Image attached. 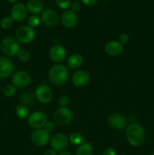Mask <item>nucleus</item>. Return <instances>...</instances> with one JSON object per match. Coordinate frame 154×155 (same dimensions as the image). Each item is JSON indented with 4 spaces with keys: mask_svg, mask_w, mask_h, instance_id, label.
Masks as SVG:
<instances>
[{
    "mask_svg": "<svg viewBox=\"0 0 154 155\" xmlns=\"http://www.w3.org/2000/svg\"><path fill=\"white\" fill-rule=\"evenodd\" d=\"M0 43H1V40H0Z\"/></svg>",
    "mask_w": 154,
    "mask_h": 155,
    "instance_id": "nucleus-41",
    "label": "nucleus"
},
{
    "mask_svg": "<svg viewBox=\"0 0 154 155\" xmlns=\"http://www.w3.org/2000/svg\"><path fill=\"white\" fill-rule=\"evenodd\" d=\"M66 55V51L60 44H54L49 50V58L53 62L60 64L64 61Z\"/></svg>",
    "mask_w": 154,
    "mask_h": 155,
    "instance_id": "nucleus-10",
    "label": "nucleus"
},
{
    "mask_svg": "<svg viewBox=\"0 0 154 155\" xmlns=\"http://www.w3.org/2000/svg\"><path fill=\"white\" fill-rule=\"evenodd\" d=\"M48 79L54 86H63L69 79V70L67 67L60 64L53 65L48 71Z\"/></svg>",
    "mask_w": 154,
    "mask_h": 155,
    "instance_id": "nucleus-2",
    "label": "nucleus"
},
{
    "mask_svg": "<svg viewBox=\"0 0 154 155\" xmlns=\"http://www.w3.org/2000/svg\"><path fill=\"white\" fill-rule=\"evenodd\" d=\"M59 155H72L71 153H69V151H61V152H60V154Z\"/></svg>",
    "mask_w": 154,
    "mask_h": 155,
    "instance_id": "nucleus-37",
    "label": "nucleus"
},
{
    "mask_svg": "<svg viewBox=\"0 0 154 155\" xmlns=\"http://www.w3.org/2000/svg\"><path fill=\"white\" fill-rule=\"evenodd\" d=\"M59 17L57 12L51 8L45 9L41 14V21L47 27H54L57 24Z\"/></svg>",
    "mask_w": 154,
    "mask_h": 155,
    "instance_id": "nucleus-12",
    "label": "nucleus"
},
{
    "mask_svg": "<svg viewBox=\"0 0 154 155\" xmlns=\"http://www.w3.org/2000/svg\"><path fill=\"white\" fill-rule=\"evenodd\" d=\"M81 1L85 5L88 6V7L95 6L97 4V2H98V0H81Z\"/></svg>",
    "mask_w": 154,
    "mask_h": 155,
    "instance_id": "nucleus-34",
    "label": "nucleus"
},
{
    "mask_svg": "<svg viewBox=\"0 0 154 155\" xmlns=\"http://www.w3.org/2000/svg\"><path fill=\"white\" fill-rule=\"evenodd\" d=\"M70 8H71V10H72V12L76 13L77 12H79V11L81 9V4H80V2H79L75 1L73 2H72Z\"/></svg>",
    "mask_w": 154,
    "mask_h": 155,
    "instance_id": "nucleus-33",
    "label": "nucleus"
},
{
    "mask_svg": "<svg viewBox=\"0 0 154 155\" xmlns=\"http://www.w3.org/2000/svg\"><path fill=\"white\" fill-rule=\"evenodd\" d=\"M151 155H154V152H153V153H152V154H151Z\"/></svg>",
    "mask_w": 154,
    "mask_h": 155,
    "instance_id": "nucleus-40",
    "label": "nucleus"
},
{
    "mask_svg": "<svg viewBox=\"0 0 154 155\" xmlns=\"http://www.w3.org/2000/svg\"><path fill=\"white\" fill-rule=\"evenodd\" d=\"M108 124L111 128L116 130H120L126 127V118L122 114L119 113L112 114L109 116L107 120Z\"/></svg>",
    "mask_w": 154,
    "mask_h": 155,
    "instance_id": "nucleus-13",
    "label": "nucleus"
},
{
    "mask_svg": "<svg viewBox=\"0 0 154 155\" xmlns=\"http://www.w3.org/2000/svg\"><path fill=\"white\" fill-rule=\"evenodd\" d=\"M43 155H57V151H55L54 150H53L52 148H51V149L46 150Z\"/></svg>",
    "mask_w": 154,
    "mask_h": 155,
    "instance_id": "nucleus-36",
    "label": "nucleus"
},
{
    "mask_svg": "<svg viewBox=\"0 0 154 155\" xmlns=\"http://www.w3.org/2000/svg\"><path fill=\"white\" fill-rule=\"evenodd\" d=\"M36 99L42 104L51 102L53 98V92L46 85H41L36 88L35 91Z\"/></svg>",
    "mask_w": 154,
    "mask_h": 155,
    "instance_id": "nucleus-9",
    "label": "nucleus"
},
{
    "mask_svg": "<svg viewBox=\"0 0 154 155\" xmlns=\"http://www.w3.org/2000/svg\"><path fill=\"white\" fill-rule=\"evenodd\" d=\"M83 64V57L80 54L74 53L68 58L66 61L67 67L70 69L75 70L79 68Z\"/></svg>",
    "mask_w": 154,
    "mask_h": 155,
    "instance_id": "nucleus-19",
    "label": "nucleus"
},
{
    "mask_svg": "<svg viewBox=\"0 0 154 155\" xmlns=\"http://www.w3.org/2000/svg\"><path fill=\"white\" fill-rule=\"evenodd\" d=\"M128 41H129V36H128V34H127L125 33L119 35V38H118V42L122 44V45L128 43Z\"/></svg>",
    "mask_w": 154,
    "mask_h": 155,
    "instance_id": "nucleus-31",
    "label": "nucleus"
},
{
    "mask_svg": "<svg viewBox=\"0 0 154 155\" xmlns=\"http://www.w3.org/2000/svg\"><path fill=\"white\" fill-rule=\"evenodd\" d=\"M15 114H16L17 117L21 120L27 119L30 116V110L28 107L23 104H20L15 109Z\"/></svg>",
    "mask_w": 154,
    "mask_h": 155,
    "instance_id": "nucleus-22",
    "label": "nucleus"
},
{
    "mask_svg": "<svg viewBox=\"0 0 154 155\" xmlns=\"http://www.w3.org/2000/svg\"><path fill=\"white\" fill-rule=\"evenodd\" d=\"M18 58L21 62H24V63H26V62H28L30 59V54L27 50L23 49L20 50L19 52L18 53Z\"/></svg>",
    "mask_w": 154,
    "mask_h": 155,
    "instance_id": "nucleus-28",
    "label": "nucleus"
},
{
    "mask_svg": "<svg viewBox=\"0 0 154 155\" xmlns=\"http://www.w3.org/2000/svg\"><path fill=\"white\" fill-rule=\"evenodd\" d=\"M36 36L34 29L29 26H21L15 31V37L18 42L23 44H29L33 41Z\"/></svg>",
    "mask_w": 154,
    "mask_h": 155,
    "instance_id": "nucleus-4",
    "label": "nucleus"
},
{
    "mask_svg": "<svg viewBox=\"0 0 154 155\" xmlns=\"http://www.w3.org/2000/svg\"><path fill=\"white\" fill-rule=\"evenodd\" d=\"M54 120L57 125L66 126L72 120V113L68 107H60L54 114Z\"/></svg>",
    "mask_w": 154,
    "mask_h": 155,
    "instance_id": "nucleus-5",
    "label": "nucleus"
},
{
    "mask_svg": "<svg viewBox=\"0 0 154 155\" xmlns=\"http://www.w3.org/2000/svg\"><path fill=\"white\" fill-rule=\"evenodd\" d=\"M93 147L88 142H83L76 149V155H92Z\"/></svg>",
    "mask_w": 154,
    "mask_h": 155,
    "instance_id": "nucleus-21",
    "label": "nucleus"
},
{
    "mask_svg": "<svg viewBox=\"0 0 154 155\" xmlns=\"http://www.w3.org/2000/svg\"><path fill=\"white\" fill-rule=\"evenodd\" d=\"M47 123V116L42 111H35L30 114L27 118V124L31 128L39 130L44 127Z\"/></svg>",
    "mask_w": 154,
    "mask_h": 155,
    "instance_id": "nucleus-7",
    "label": "nucleus"
},
{
    "mask_svg": "<svg viewBox=\"0 0 154 155\" xmlns=\"http://www.w3.org/2000/svg\"><path fill=\"white\" fill-rule=\"evenodd\" d=\"M32 142L36 146H45L50 141V135L45 130H35L30 136Z\"/></svg>",
    "mask_w": 154,
    "mask_h": 155,
    "instance_id": "nucleus-11",
    "label": "nucleus"
},
{
    "mask_svg": "<svg viewBox=\"0 0 154 155\" xmlns=\"http://www.w3.org/2000/svg\"><path fill=\"white\" fill-rule=\"evenodd\" d=\"M14 67L11 60L5 57H0V77L8 78L13 74Z\"/></svg>",
    "mask_w": 154,
    "mask_h": 155,
    "instance_id": "nucleus-16",
    "label": "nucleus"
},
{
    "mask_svg": "<svg viewBox=\"0 0 154 155\" xmlns=\"http://www.w3.org/2000/svg\"><path fill=\"white\" fill-rule=\"evenodd\" d=\"M19 42L12 37H5L0 43V48L3 54L8 57H13L18 54L20 51Z\"/></svg>",
    "mask_w": 154,
    "mask_h": 155,
    "instance_id": "nucleus-3",
    "label": "nucleus"
},
{
    "mask_svg": "<svg viewBox=\"0 0 154 155\" xmlns=\"http://www.w3.org/2000/svg\"><path fill=\"white\" fill-rule=\"evenodd\" d=\"M103 155H116V151L113 148H107L103 152Z\"/></svg>",
    "mask_w": 154,
    "mask_h": 155,
    "instance_id": "nucleus-35",
    "label": "nucleus"
},
{
    "mask_svg": "<svg viewBox=\"0 0 154 155\" xmlns=\"http://www.w3.org/2000/svg\"><path fill=\"white\" fill-rule=\"evenodd\" d=\"M50 144L53 150L57 152H61L67 148L69 140L64 134L57 133L53 135L52 137L50 139Z\"/></svg>",
    "mask_w": 154,
    "mask_h": 155,
    "instance_id": "nucleus-6",
    "label": "nucleus"
},
{
    "mask_svg": "<svg viewBox=\"0 0 154 155\" xmlns=\"http://www.w3.org/2000/svg\"><path fill=\"white\" fill-rule=\"evenodd\" d=\"M27 7L22 3H17L12 7L11 10V17L14 21L21 22L24 21L27 16Z\"/></svg>",
    "mask_w": 154,
    "mask_h": 155,
    "instance_id": "nucleus-14",
    "label": "nucleus"
},
{
    "mask_svg": "<svg viewBox=\"0 0 154 155\" xmlns=\"http://www.w3.org/2000/svg\"><path fill=\"white\" fill-rule=\"evenodd\" d=\"M39 24H40V18L36 15H31L30 17H29L28 20H27V24H28L27 26L33 29L36 28L39 25Z\"/></svg>",
    "mask_w": 154,
    "mask_h": 155,
    "instance_id": "nucleus-26",
    "label": "nucleus"
},
{
    "mask_svg": "<svg viewBox=\"0 0 154 155\" xmlns=\"http://www.w3.org/2000/svg\"><path fill=\"white\" fill-rule=\"evenodd\" d=\"M9 3H15L18 0H7Z\"/></svg>",
    "mask_w": 154,
    "mask_h": 155,
    "instance_id": "nucleus-38",
    "label": "nucleus"
},
{
    "mask_svg": "<svg viewBox=\"0 0 154 155\" xmlns=\"http://www.w3.org/2000/svg\"><path fill=\"white\" fill-rule=\"evenodd\" d=\"M56 4L62 10H67L71 6V0H56Z\"/></svg>",
    "mask_w": 154,
    "mask_h": 155,
    "instance_id": "nucleus-29",
    "label": "nucleus"
},
{
    "mask_svg": "<svg viewBox=\"0 0 154 155\" xmlns=\"http://www.w3.org/2000/svg\"><path fill=\"white\" fill-rule=\"evenodd\" d=\"M61 23L66 28H73L78 23V16L72 10H66L62 14Z\"/></svg>",
    "mask_w": 154,
    "mask_h": 155,
    "instance_id": "nucleus-17",
    "label": "nucleus"
},
{
    "mask_svg": "<svg viewBox=\"0 0 154 155\" xmlns=\"http://www.w3.org/2000/svg\"><path fill=\"white\" fill-rule=\"evenodd\" d=\"M26 7L29 12L36 15L42 12L43 5L40 0H29Z\"/></svg>",
    "mask_w": 154,
    "mask_h": 155,
    "instance_id": "nucleus-20",
    "label": "nucleus"
},
{
    "mask_svg": "<svg viewBox=\"0 0 154 155\" xmlns=\"http://www.w3.org/2000/svg\"><path fill=\"white\" fill-rule=\"evenodd\" d=\"M68 140L72 145H78L79 146L84 142V137L82 135L79 133H72L69 135Z\"/></svg>",
    "mask_w": 154,
    "mask_h": 155,
    "instance_id": "nucleus-24",
    "label": "nucleus"
},
{
    "mask_svg": "<svg viewBox=\"0 0 154 155\" xmlns=\"http://www.w3.org/2000/svg\"><path fill=\"white\" fill-rule=\"evenodd\" d=\"M106 53L110 56H118L123 51V45L118 41L112 40L107 42L104 47Z\"/></svg>",
    "mask_w": 154,
    "mask_h": 155,
    "instance_id": "nucleus-18",
    "label": "nucleus"
},
{
    "mask_svg": "<svg viewBox=\"0 0 154 155\" xmlns=\"http://www.w3.org/2000/svg\"><path fill=\"white\" fill-rule=\"evenodd\" d=\"M16 93V87L13 84H8L3 89V94L7 98H11Z\"/></svg>",
    "mask_w": 154,
    "mask_h": 155,
    "instance_id": "nucleus-25",
    "label": "nucleus"
},
{
    "mask_svg": "<svg viewBox=\"0 0 154 155\" xmlns=\"http://www.w3.org/2000/svg\"><path fill=\"white\" fill-rule=\"evenodd\" d=\"M102 1H104V2H107V1H110V0H102Z\"/></svg>",
    "mask_w": 154,
    "mask_h": 155,
    "instance_id": "nucleus-39",
    "label": "nucleus"
},
{
    "mask_svg": "<svg viewBox=\"0 0 154 155\" xmlns=\"http://www.w3.org/2000/svg\"><path fill=\"white\" fill-rule=\"evenodd\" d=\"M54 129H55V126H54V124L52 122H48L47 121V123L44 126V130L48 133H52L54 130Z\"/></svg>",
    "mask_w": 154,
    "mask_h": 155,
    "instance_id": "nucleus-32",
    "label": "nucleus"
},
{
    "mask_svg": "<svg viewBox=\"0 0 154 155\" xmlns=\"http://www.w3.org/2000/svg\"><path fill=\"white\" fill-rule=\"evenodd\" d=\"M125 136L127 141L134 147L140 146L146 139V132L142 125L139 124H131L125 130Z\"/></svg>",
    "mask_w": 154,
    "mask_h": 155,
    "instance_id": "nucleus-1",
    "label": "nucleus"
},
{
    "mask_svg": "<svg viewBox=\"0 0 154 155\" xmlns=\"http://www.w3.org/2000/svg\"><path fill=\"white\" fill-rule=\"evenodd\" d=\"M35 95L30 93V92H24L20 97V101L22 103L23 105L30 106L33 104L35 101Z\"/></svg>",
    "mask_w": 154,
    "mask_h": 155,
    "instance_id": "nucleus-23",
    "label": "nucleus"
},
{
    "mask_svg": "<svg viewBox=\"0 0 154 155\" xmlns=\"http://www.w3.org/2000/svg\"><path fill=\"white\" fill-rule=\"evenodd\" d=\"M12 84L17 88H24L30 85L31 77L26 71H18L12 76Z\"/></svg>",
    "mask_w": 154,
    "mask_h": 155,
    "instance_id": "nucleus-8",
    "label": "nucleus"
},
{
    "mask_svg": "<svg viewBox=\"0 0 154 155\" xmlns=\"http://www.w3.org/2000/svg\"><path fill=\"white\" fill-rule=\"evenodd\" d=\"M90 81V75L84 70L77 71L72 77V82L73 85L77 87H84L87 86Z\"/></svg>",
    "mask_w": 154,
    "mask_h": 155,
    "instance_id": "nucleus-15",
    "label": "nucleus"
},
{
    "mask_svg": "<svg viewBox=\"0 0 154 155\" xmlns=\"http://www.w3.org/2000/svg\"><path fill=\"white\" fill-rule=\"evenodd\" d=\"M14 24V20L12 19L11 17L6 16L5 18H3L2 19L1 22H0V25L2 27L3 29H5V30H8V29H10L11 27L13 26Z\"/></svg>",
    "mask_w": 154,
    "mask_h": 155,
    "instance_id": "nucleus-27",
    "label": "nucleus"
},
{
    "mask_svg": "<svg viewBox=\"0 0 154 155\" xmlns=\"http://www.w3.org/2000/svg\"><path fill=\"white\" fill-rule=\"evenodd\" d=\"M69 102H70V99L67 95H61L58 99V104H60V107H67Z\"/></svg>",
    "mask_w": 154,
    "mask_h": 155,
    "instance_id": "nucleus-30",
    "label": "nucleus"
}]
</instances>
